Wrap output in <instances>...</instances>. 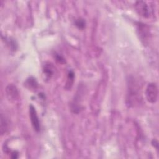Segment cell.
I'll use <instances>...</instances> for the list:
<instances>
[{
    "mask_svg": "<svg viewBox=\"0 0 159 159\" xmlns=\"http://www.w3.org/2000/svg\"><path fill=\"white\" fill-rule=\"evenodd\" d=\"M134 80H130L128 84V93L127 97V104L134 106L140 104L142 98L140 93V86Z\"/></svg>",
    "mask_w": 159,
    "mask_h": 159,
    "instance_id": "6da1fadb",
    "label": "cell"
},
{
    "mask_svg": "<svg viewBox=\"0 0 159 159\" xmlns=\"http://www.w3.org/2000/svg\"><path fill=\"white\" fill-rule=\"evenodd\" d=\"M74 79V73L73 71H70L68 73V82L66 83V85H68L70 87V85H72L73 81Z\"/></svg>",
    "mask_w": 159,
    "mask_h": 159,
    "instance_id": "30bf717a",
    "label": "cell"
},
{
    "mask_svg": "<svg viewBox=\"0 0 159 159\" xmlns=\"http://www.w3.org/2000/svg\"><path fill=\"white\" fill-rule=\"evenodd\" d=\"M29 117L30 119L32 125L34 129L36 132H39L40 130V124L39 117L37 116V111L35 108L34 107L32 104H30L29 107Z\"/></svg>",
    "mask_w": 159,
    "mask_h": 159,
    "instance_id": "3957f363",
    "label": "cell"
},
{
    "mask_svg": "<svg viewBox=\"0 0 159 159\" xmlns=\"http://www.w3.org/2000/svg\"><path fill=\"white\" fill-rule=\"evenodd\" d=\"M55 72V68L50 63H45L43 66V73L45 75L49 78L52 77Z\"/></svg>",
    "mask_w": 159,
    "mask_h": 159,
    "instance_id": "52a82bcc",
    "label": "cell"
},
{
    "mask_svg": "<svg viewBox=\"0 0 159 159\" xmlns=\"http://www.w3.org/2000/svg\"><path fill=\"white\" fill-rule=\"evenodd\" d=\"M75 25L80 29H83L85 27L86 25V22L84 19L81 18H78L75 20Z\"/></svg>",
    "mask_w": 159,
    "mask_h": 159,
    "instance_id": "9c48e42d",
    "label": "cell"
},
{
    "mask_svg": "<svg viewBox=\"0 0 159 159\" xmlns=\"http://www.w3.org/2000/svg\"><path fill=\"white\" fill-rule=\"evenodd\" d=\"M158 91L157 86L153 83H149L145 90V96L147 101L150 103H155L158 99Z\"/></svg>",
    "mask_w": 159,
    "mask_h": 159,
    "instance_id": "7a4b0ae2",
    "label": "cell"
},
{
    "mask_svg": "<svg viewBox=\"0 0 159 159\" xmlns=\"http://www.w3.org/2000/svg\"><path fill=\"white\" fill-rule=\"evenodd\" d=\"M7 97L9 100H16L19 97V92L17 88L13 84H9L6 89Z\"/></svg>",
    "mask_w": 159,
    "mask_h": 159,
    "instance_id": "5b68a950",
    "label": "cell"
},
{
    "mask_svg": "<svg viewBox=\"0 0 159 159\" xmlns=\"http://www.w3.org/2000/svg\"><path fill=\"white\" fill-rule=\"evenodd\" d=\"M55 58H56V60H57L58 62H59V63H63L65 62V59H64L61 55H57Z\"/></svg>",
    "mask_w": 159,
    "mask_h": 159,
    "instance_id": "8fae6325",
    "label": "cell"
},
{
    "mask_svg": "<svg viewBox=\"0 0 159 159\" xmlns=\"http://www.w3.org/2000/svg\"><path fill=\"white\" fill-rule=\"evenodd\" d=\"M25 85L29 88V89H36L37 88L38 84L34 78H29V79L27 80L25 82Z\"/></svg>",
    "mask_w": 159,
    "mask_h": 159,
    "instance_id": "ba28073f",
    "label": "cell"
},
{
    "mask_svg": "<svg viewBox=\"0 0 159 159\" xmlns=\"http://www.w3.org/2000/svg\"><path fill=\"white\" fill-rule=\"evenodd\" d=\"M135 8L137 13L143 17H148L150 16V11L148 5L146 4L145 1H137L135 4Z\"/></svg>",
    "mask_w": 159,
    "mask_h": 159,
    "instance_id": "277c9868",
    "label": "cell"
},
{
    "mask_svg": "<svg viewBox=\"0 0 159 159\" xmlns=\"http://www.w3.org/2000/svg\"><path fill=\"white\" fill-rule=\"evenodd\" d=\"M9 123L5 116L2 114L1 115V122H0V132L1 135L6 134L9 130Z\"/></svg>",
    "mask_w": 159,
    "mask_h": 159,
    "instance_id": "8992f818",
    "label": "cell"
}]
</instances>
